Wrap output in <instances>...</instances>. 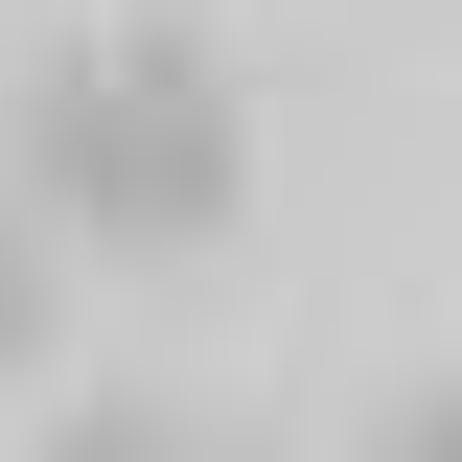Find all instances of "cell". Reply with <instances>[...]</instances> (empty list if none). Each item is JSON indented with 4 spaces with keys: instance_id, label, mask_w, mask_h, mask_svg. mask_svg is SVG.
<instances>
[{
    "instance_id": "1",
    "label": "cell",
    "mask_w": 462,
    "mask_h": 462,
    "mask_svg": "<svg viewBox=\"0 0 462 462\" xmlns=\"http://www.w3.org/2000/svg\"><path fill=\"white\" fill-rule=\"evenodd\" d=\"M23 208L93 231V254H208L254 208V116L185 23H116V47H47L23 69Z\"/></svg>"
},
{
    "instance_id": "2",
    "label": "cell",
    "mask_w": 462,
    "mask_h": 462,
    "mask_svg": "<svg viewBox=\"0 0 462 462\" xmlns=\"http://www.w3.org/2000/svg\"><path fill=\"white\" fill-rule=\"evenodd\" d=\"M47 346H69V278H47V231L0 208V393H23V370H47Z\"/></svg>"
},
{
    "instance_id": "3",
    "label": "cell",
    "mask_w": 462,
    "mask_h": 462,
    "mask_svg": "<svg viewBox=\"0 0 462 462\" xmlns=\"http://www.w3.org/2000/svg\"><path fill=\"white\" fill-rule=\"evenodd\" d=\"M69 462H162V416H69Z\"/></svg>"
},
{
    "instance_id": "4",
    "label": "cell",
    "mask_w": 462,
    "mask_h": 462,
    "mask_svg": "<svg viewBox=\"0 0 462 462\" xmlns=\"http://www.w3.org/2000/svg\"><path fill=\"white\" fill-rule=\"evenodd\" d=\"M370 462H462V416H439V393H416V416H393V439H370Z\"/></svg>"
}]
</instances>
